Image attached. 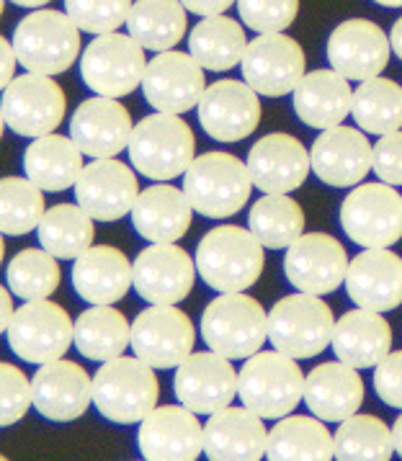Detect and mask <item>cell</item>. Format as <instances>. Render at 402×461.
<instances>
[{"label": "cell", "instance_id": "obj_16", "mask_svg": "<svg viewBox=\"0 0 402 461\" xmlns=\"http://www.w3.org/2000/svg\"><path fill=\"white\" fill-rule=\"evenodd\" d=\"M348 266L343 242L325 232H305L287 248L284 274L297 292L325 296L346 284Z\"/></svg>", "mask_w": 402, "mask_h": 461}, {"label": "cell", "instance_id": "obj_34", "mask_svg": "<svg viewBox=\"0 0 402 461\" xmlns=\"http://www.w3.org/2000/svg\"><path fill=\"white\" fill-rule=\"evenodd\" d=\"M83 149L73 137L44 134L32 140L23 152V173L44 191H65L78 184L83 173Z\"/></svg>", "mask_w": 402, "mask_h": 461}, {"label": "cell", "instance_id": "obj_4", "mask_svg": "<svg viewBox=\"0 0 402 461\" xmlns=\"http://www.w3.org/2000/svg\"><path fill=\"white\" fill-rule=\"evenodd\" d=\"M248 163L233 152H204L183 173V191L194 212L206 220L235 217L253 194Z\"/></svg>", "mask_w": 402, "mask_h": 461}, {"label": "cell", "instance_id": "obj_6", "mask_svg": "<svg viewBox=\"0 0 402 461\" xmlns=\"http://www.w3.org/2000/svg\"><path fill=\"white\" fill-rule=\"evenodd\" d=\"M305 374L297 358L281 351H258L240 369L238 397L266 420L292 415L305 400Z\"/></svg>", "mask_w": 402, "mask_h": 461}, {"label": "cell", "instance_id": "obj_36", "mask_svg": "<svg viewBox=\"0 0 402 461\" xmlns=\"http://www.w3.org/2000/svg\"><path fill=\"white\" fill-rule=\"evenodd\" d=\"M132 346V322L111 304H93L75 320V348L88 361L106 364Z\"/></svg>", "mask_w": 402, "mask_h": 461}, {"label": "cell", "instance_id": "obj_20", "mask_svg": "<svg viewBox=\"0 0 402 461\" xmlns=\"http://www.w3.org/2000/svg\"><path fill=\"white\" fill-rule=\"evenodd\" d=\"M147 461H194L204 451V425L186 405L155 407L137 430Z\"/></svg>", "mask_w": 402, "mask_h": 461}, {"label": "cell", "instance_id": "obj_19", "mask_svg": "<svg viewBox=\"0 0 402 461\" xmlns=\"http://www.w3.org/2000/svg\"><path fill=\"white\" fill-rule=\"evenodd\" d=\"M201 130L217 142H240L258 130L260 101L245 80H217L199 101Z\"/></svg>", "mask_w": 402, "mask_h": 461}, {"label": "cell", "instance_id": "obj_37", "mask_svg": "<svg viewBox=\"0 0 402 461\" xmlns=\"http://www.w3.org/2000/svg\"><path fill=\"white\" fill-rule=\"evenodd\" d=\"M248 39L238 21L230 16H206L188 34V52L196 57L204 70L227 73L242 62Z\"/></svg>", "mask_w": 402, "mask_h": 461}, {"label": "cell", "instance_id": "obj_33", "mask_svg": "<svg viewBox=\"0 0 402 461\" xmlns=\"http://www.w3.org/2000/svg\"><path fill=\"white\" fill-rule=\"evenodd\" d=\"M353 109V88L338 70H312L294 91V111L312 130L343 124Z\"/></svg>", "mask_w": 402, "mask_h": 461}, {"label": "cell", "instance_id": "obj_13", "mask_svg": "<svg viewBox=\"0 0 402 461\" xmlns=\"http://www.w3.org/2000/svg\"><path fill=\"white\" fill-rule=\"evenodd\" d=\"M242 80L266 98H281L297 91L302 77L307 75V57L299 41L281 32L258 34L248 41L242 55Z\"/></svg>", "mask_w": 402, "mask_h": 461}, {"label": "cell", "instance_id": "obj_24", "mask_svg": "<svg viewBox=\"0 0 402 461\" xmlns=\"http://www.w3.org/2000/svg\"><path fill=\"white\" fill-rule=\"evenodd\" d=\"M392 55V41L382 26L366 19H348L333 29L328 39V62L348 80H369L384 73Z\"/></svg>", "mask_w": 402, "mask_h": 461}, {"label": "cell", "instance_id": "obj_48", "mask_svg": "<svg viewBox=\"0 0 402 461\" xmlns=\"http://www.w3.org/2000/svg\"><path fill=\"white\" fill-rule=\"evenodd\" d=\"M374 173L389 185H402V130L382 134L374 145Z\"/></svg>", "mask_w": 402, "mask_h": 461}, {"label": "cell", "instance_id": "obj_15", "mask_svg": "<svg viewBox=\"0 0 402 461\" xmlns=\"http://www.w3.org/2000/svg\"><path fill=\"white\" fill-rule=\"evenodd\" d=\"M233 358L217 351L191 353L176 366L173 392L178 402L194 410L196 415H215L233 405L238 397L240 374L230 364Z\"/></svg>", "mask_w": 402, "mask_h": 461}, {"label": "cell", "instance_id": "obj_53", "mask_svg": "<svg viewBox=\"0 0 402 461\" xmlns=\"http://www.w3.org/2000/svg\"><path fill=\"white\" fill-rule=\"evenodd\" d=\"M389 41H392V52L402 59V19L395 21L392 32H389Z\"/></svg>", "mask_w": 402, "mask_h": 461}, {"label": "cell", "instance_id": "obj_25", "mask_svg": "<svg viewBox=\"0 0 402 461\" xmlns=\"http://www.w3.org/2000/svg\"><path fill=\"white\" fill-rule=\"evenodd\" d=\"M248 170L263 194H292L307 181L312 155L292 134H266L248 152Z\"/></svg>", "mask_w": 402, "mask_h": 461}, {"label": "cell", "instance_id": "obj_1", "mask_svg": "<svg viewBox=\"0 0 402 461\" xmlns=\"http://www.w3.org/2000/svg\"><path fill=\"white\" fill-rule=\"evenodd\" d=\"M266 245L251 230L222 224L209 230L196 248V268L201 281L220 292H245L266 268Z\"/></svg>", "mask_w": 402, "mask_h": 461}, {"label": "cell", "instance_id": "obj_2", "mask_svg": "<svg viewBox=\"0 0 402 461\" xmlns=\"http://www.w3.org/2000/svg\"><path fill=\"white\" fill-rule=\"evenodd\" d=\"M160 384L155 366L140 356L106 361L93 376V407L116 425L142 423L158 407Z\"/></svg>", "mask_w": 402, "mask_h": 461}, {"label": "cell", "instance_id": "obj_9", "mask_svg": "<svg viewBox=\"0 0 402 461\" xmlns=\"http://www.w3.org/2000/svg\"><path fill=\"white\" fill-rule=\"evenodd\" d=\"M11 351L26 364H50L75 346V322L65 307L50 299L23 302L5 330Z\"/></svg>", "mask_w": 402, "mask_h": 461}, {"label": "cell", "instance_id": "obj_5", "mask_svg": "<svg viewBox=\"0 0 402 461\" xmlns=\"http://www.w3.org/2000/svg\"><path fill=\"white\" fill-rule=\"evenodd\" d=\"M201 338L212 351L245 361L269 340V312L245 292H227L206 304L201 314Z\"/></svg>", "mask_w": 402, "mask_h": 461}, {"label": "cell", "instance_id": "obj_26", "mask_svg": "<svg viewBox=\"0 0 402 461\" xmlns=\"http://www.w3.org/2000/svg\"><path fill=\"white\" fill-rule=\"evenodd\" d=\"M132 131L134 124L127 106L109 95H93L83 101L70 119V137L93 160L116 158L122 149L129 148Z\"/></svg>", "mask_w": 402, "mask_h": 461}, {"label": "cell", "instance_id": "obj_28", "mask_svg": "<svg viewBox=\"0 0 402 461\" xmlns=\"http://www.w3.org/2000/svg\"><path fill=\"white\" fill-rule=\"evenodd\" d=\"M251 407H224L204 423V454L212 461H258L269 451V430Z\"/></svg>", "mask_w": 402, "mask_h": 461}, {"label": "cell", "instance_id": "obj_55", "mask_svg": "<svg viewBox=\"0 0 402 461\" xmlns=\"http://www.w3.org/2000/svg\"><path fill=\"white\" fill-rule=\"evenodd\" d=\"M11 3H16L21 8H41V5H47L52 0H11Z\"/></svg>", "mask_w": 402, "mask_h": 461}, {"label": "cell", "instance_id": "obj_52", "mask_svg": "<svg viewBox=\"0 0 402 461\" xmlns=\"http://www.w3.org/2000/svg\"><path fill=\"white\" fill-rule=\"evenodd\" d=\"M0 302H3V322H0V328L3 332L11 328V322H14V317H16V310H14V292L5 286L3 289V294H0Z\"/></svg>", "mask_w": 402, "mask_h": 461}, {"label": "cell", "instance_id": "obj_10", "mask_svg": "<svg viewBox=\"0 0 402 461\" xmlns=\"http://www.w3.org/2000/svg\"><path fill=\"white\" fill-rule=\"evenodd\" d=\"M145 47L132 34H98L80 55L83 83L96 95L122 98L145 80Z\"/></svg>", "mask_w": 402, "mask_h": 461}, {"label": "cell", "instance_id": "obj_7", "mask_svg": "<svg viewBox=\"0 0 402 461\" xmlns=\"http://www.w3.org/2000/svg\"><path fill=\"white\" fill-rule=\"evenodd\" d=\"M11 39L21 65L41 75L68 73L83 47L80 26L70 19V14L52 8H34V14L19 21Z\"/></svg>", "mask_w": 402, "mask_h": 461}, {"label": "cell", "instance_id": "obj_23", "mask_svg": "<svg viewBox=\"0 0 402 461\" xmlns=\"http://www.w3.org/2000/svg\"><path fill=\"white\" fill-rule=\"evenodd\" d=\"M34 407L52 423H73L93 405V376L78 361L57 358L34 374Z\"/></svg>", "mask_w": 402, "mask_h": 461}, {"label": "cell", "instance_id": "obj_30", "mask_svg": "<svg viewBox=\"0 0 402 461\" xmlns=\"http://www.w3.org/2000/svg\"><path fill=\"white\" fill-rule=\"evenodd\" d=\"M305 405L325 423H343L364 405V379L346 361L320 364L305 379Z\"/></svg>", "mask_w": 402, "mask_h": 461}, {"label": "cell", "instance_id": "obj_56", "mask_svg": "<svg viewBox=\"0 0 402 461\" xmlns=\"http://www.w3.org/2000/svg\"><path fill=\"white\" fill-rule=\"evenodd\" d=\"M374 3H379L384 8H402V0H374Z\"/></svg>", "mask_w": 402, "mask_h": 461}, {"label": "cell", "instance_id": "obj_54", "mask_svg": "<svg viewBox=\"0 0 402 461\" xmlns=\"http://www.w3.org/2000/svg\"><path fill=\"white\" fill-rule=\"evenodd\" d=\"M392 436H395V454L402 459V415L392 425Z\"/></svg>", "mask_w": 402, "mask_h": 461}, {"label": "cell", "instance_id": "obj_29", "mask_svg": "<svg viewBox=\"0 0 402 461\" xmlns=\"http://www.w3.org/2000/svg\"><path fill=\"white\" fill-rule=\"evenodd\" d=\"M73 286L91 304H114L134 286V260L114 245H91L75 258Z\"/></svg>", "mask_w": 402, "mask_h": 461}, {"label": "cell", "instance_id": "obj_8", "mask_svg": "<svg viewBox=\"0 0 402 461\" xmlns=\"http://www.w3.org/2000/svg\"><path fill=\"white\" fill-rule=\"evenodd\" d=\"M335 317L317 294L281 296L269 312V340L292 358H315L333 346Z\"/></svg>", "mask_w": 402, "mask_h": 461}, {"label": "cell", "instance_id": "obj_31", "mask_svg": "<svg viewBox=\"0 0 402 461\" xmlns=\"http://www.w3.org/2000/svg\"><path fill=\"white\" fill-rule=\"evenodd\" d=\"M194 220V206L188 202L186 191L176 185L158 184L140 191L132 224L140 232V238L150 242H176L188 232Z\"/></svg>", "mask_w": 402, "mask_h": 461}, {"label": "cell", "instance_id": "obj_49", "mask_svg": "<svg viewBox=\"0 0 402 461\" xmlns=\"http://www.w3.org/2000/svg\"><path fill=\"white\" fill-rule=\"evenodd\" d=\"M374 389L384 405L402 410V351L389 353L374 366Z\"/></svg>", "mask_w": 402, "mask_h": 461}, {"label": "cell", "instance_id": "obj_41", "mask_svg": "<svg viewBox=\"0 0 402 461\" xmlns=\"http://www.w3.org/2000/svg\"><path fill=\"white\" fill-rule=\"evenodd\" d=\"M359 130L366 134H389L402 130V88L389 77H369L353 91V109Z\"/></svg>", "mask_w": 402, "mask_h": 461}, {"label": "cell", "instance_id": "obj_22", "mask_svg": "<svg viewBox=\"0 0 402 461\" xmlns=\"http://www.w3.org/2000/svg\"><path fill=\"white\" fill-rule=\"evenodd\" d=\"M310 155L315 176L333 188L359 185L374 170V145L366 131L343 124L320 131Z\"/></svg>", "mask_w": 402, "mask_h": 461}, {"label": "cell", "instance_id": "obj_18", "mask_svg": "<svg viewBox=\"0 0 402 461\" xmlns=\"http://www.w3.org/2000/svg\"><path fill=\"white\" fill-rule=\"evenodd\" d=\"M196 258L176 242H152L134 258V289L150 304H178L196 281Z\"/></svg>", "mask_w": 402, "mask_h": 461}, {"label": "cell", "instance_id": "obj_32", "mask_svg": "<svg viewBox=\"0 0 402 461\" xmlns=\"http://www.w3.org/2000/svg\"><path fill=\"white\" fill-rule=\"evenodd\" d=\"M333 351L353 369H374L392 353V328L382 312L364 307L351 310L335 320Z\"/></svg>", "mask_w": 402, "mask_h": 461}, {"label": "cell", "instance_id": "obj_42", "mask_svg": "<svg viewBox=\"0 0 402 461\" xmlns=\"http://www.w3.org/2000/svg\"><path fill=\"white\" fill-rule=\"evenodd\" d=\"M335 459L341 461H387L395 454L392 428L377 415H351L338 425Z\"/></svg>", "mask_w": 402, "mask_h": 461}, {"label": "cell", "instance_id": "obj_39", "mask_svg": "<svg viewBox=\"0 0 402 461\" xmlns=\"http://www.w3.org/2000/svg\"><path fill=\"white\" fill-rule=\"evenodd\" d=\"M93 221L96 220L80 203H57L47 209V214L39 221V242L59 260L78 258L93 245Z\"/></svg>", "mask_w": 402, "mask_h": 461}, {"label": "cell", "instance_id": "obj_47", "mask_svg": "<svg viewBox=\"0 0 402 461\" xmlns=\"http://www.w3.org/2000/svg\"><path fill=\"white\" fill-rule=\"evenodd\" d=\"M0 423L3 428L16 425L34 407V382L16 366H0Z\"/></svg>", "mask_w": 402, "mask_h": 461}, {"label": "cell", "instance_id": "obj_12", "mask_svg": "<svg viewBox=\"0 0 402 461\" xmlns=\"http://www.w3.org/2000/svg\"><path fill=\"white\" fill-rule=\"evenodd\" d=\"M341 227L361 248H392L402 240V196L384 181L353 185L341 203Z\"/></svg>", "mask_w": 402, "mask_h": 461}, {"label": "cell", "instance_id": "obj_43", "mask_svg": "<svg viewBox=\"0 0 402 461\" xmlns=\"http://www.w3.org/2000/svg\"><path fill=\"white\" fill-rule=\"evenodd\" d=\"M59 258L47 248L21 250L5 268V286L23 302L50 299L59 286Z\"/></svg>", "mask_w": 402, "mask_h": 461}, {"label": "cell", "instance_id": "obj_11", "mask_svg": "<svg viewBox=\"0 0 402 461\" xmlns=\"http://www.w3.org/2000/svg\"><path fill=\"white\" fill-rule=\"evenodd\" d=\"M68 111L65 91L52 80V75L29 73L14 77L3 88V127L14 130L19 137L37 140L52 134L62 124Z\"/></svg>", "mask_w": 402, "mask_h": 461}, {"label": "cell", "instance_id": "obj_35", "mask_svg": "<svg viewBox=\"0 0 402 461\" xmlns=\"http://www.w3.org/2000/svg\"><path fill=\"white\" fill-rule=\"evenodd\" d=\"M266 456L271 461H328L335 456V436L317 415H284L269 430Z\"/></svg>", "mask_w": 402, "mask_h": 461}, {"label": "cell", "instance_id": "obj_44", "mask_svg": "<svg viewBox=\"0 0 402 461\" xmlns=\"http://www.w3.org/2000/svg\"><path fill=\"white\" fill-rule=\"evenodd\" d=\"M0 230L5 238H21L37 230L44 209V188H39L29 176H8L0 184Z\"/></svg>", "mask_w": 402, "mask_h": 461}, {"label": "cell", "instance_id": "obj_21", "mask_svg": "<svg viewBox=\"0 0 402 461\" xmlns=\"http://www.w3.org/2000/svg\"><path fill=\"white\" fill-rule=\"evenodd\" d=\"M73 188L78 203L98 221H116L132 214L140 196L134 170L114 158H98L88 163Z\"/></svg>", "mask_w": 402, "mask_h": 461}, {"label": "cell", "instance_id": "obj_38", "mask_svg": "<svg viewBox=\"0 0 402 461\" xmlns=\"http://www.w3.org/2000/svg\"><path fill=\"white\" fill-rule=\"evenodd\" d=\"M127 29L150 52H168L181 44L188 29V11L181 0H137Z\"/></svg>", "mask_w": 402, "mask_h": 461}, {"label": "cell", "instance_id": "obj_3", "mask_svg": "<svg viewBox=\"0 0 402 461\" xmlns=\"http://www.w3.org/2000/svg\"><path fill=\"white\" fill-rule=\"evenodd\" d=\"M132 167L150 181H173L196 160V137L181 113L155 111L145 116L129 140Z\"/></svg>", "mask_w": 402, "mask_h": 461}, {"label": "cell", "instance_id": "obj_27", "mask_svg": "<svg viewBox=\"0 0 402 461\" xmlns=\"http://www.w3.org/2000/svg\"><path fill=\"white\" fill-rule=\"evenodd\" d=\"M346 292L356 307L392 312L402 304V258L389 248H364L351 260Z\"/></svg>", "mask_w": 402, "mask_h": 461}, {"label": "cell", "instance_id": "obj_50", "mask_svg": "<svg viewBox=\"0 0 402 461\" xmlns=\"http://www.w3.org/2000/svg\"><path fill=\"white\" fill-rule=\"evenodd\" d=\"M188 14H196L199 19L206 16H220L224 11H230L238 0H181Z\"/></svg>", "mask_w": 402, "mask_h": 461}, {"label": "cell", "instance_id": "obj_17", "mask_svg": "<svg viewBox=\"0 0 402 461\" xmlns=\"http://www.w3.org/2000/svg\"><path fill=\"white\" fill-rule=\"evenodd\" d=\"M204 91H206L204 68L191 52L183 55L176 50H168V52H158L147 62L142 93L155 111L186 113L199 106Z\"/></svg>", "mask_w": 402, "mask_h": 461}, {"label": "cell", "instance_id": "obj_45", "mask_svg": "<svg viewBox=\"0 0 402 461\" xmlns=\"http://www.w3.org/2000/svg\"><path fill=\"white\" fill-rule=\"evenodd\" d=\"M134 0H65V11L86 34H111L127 23Z\"/></svg>", "mask_w": 402, "mask_h": 461}, {"label": "cell", "instance_id": "obj_40", "mask_svg": "<svg viewBox=\"0 0 402 461\" xmlns=\"http://www.w3.org/2000/svg\"><path fill=\"white\" fill-rule=\"evenodd\" d=\"M305 209L287 194H263L251 209V232L269 250H284L305 235Z\"/></svg>", "mask_w": 402, "mask_h": 461}, {"label": "cell", "instance_id": "obj_14", "mask_svg": "<svg viewBox=\"0 0 402 461\" xmlns=\"http://www.w3.org/2000/svg\"><path fill=\"white\" fill-rule=\"evenodd\" d=\"M196 343L194 322L176 304H150L132 322V351L155 369H176Z\"/></svg>", "mask_w": 402, "mask_h": 461}, {"label": "cell", "instance_id": "obj_46", "mask_svg": "<svg viewBox=\"0 0 402 461\" xmlns=\"http://www.w3.org/2000/svg\"><path fill=\"white\" fill-rule=\"evenodd\" d=\"M238 14L256 34L287 32L299 14V0H238Z\"/></svg>", "mask_w": 402, "mask_h": 461}, {"label": "cell", "instance_id": "obj_51", "mask_svg": "<svg viewBox=\"0 0 402 461\" xmlns=\"http://www.w3.org/2000/svg\"><path fill=\"white\" fill-rule=\"evenodd\" d=\"M0 47H3V75H0V86L5 88V86L16 77V62H19V55H16L14 39H3Z\"/></svg>", "mask_w": 402, "mask_h": 461}]
</instances>
